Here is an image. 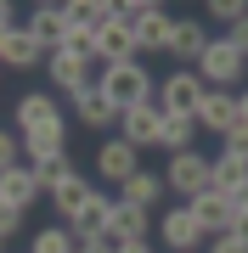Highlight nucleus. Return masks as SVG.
Listing matches in <instances>:
<instances>
[{
	"label": "nucleus",
	"instance_id": "1",
	"mask_svg": "<svg viewBox=\"0 0 248 253\" xmlns=\"http://www.w3.org/2000/svg\"><path fill=\"white\" fill-rule=\"evenodd\" d=\"M96 90L124 113V107H147V101H158V79L147 73V62H124V68H96Z\"/></svg>",
	"mask_w": 248,
	"mask_h": 253
},
{
	"label": "nucleus",
	"instance_id": "2",
	"mask_svg": "<svg viewBox=\"0 0 248 253\" xmlns=\"http://www.w3.org/2000/svg\"><path fill=\"white\" fill-rule=\"evenodd\" d=\"M192 68H198V79L209 84V90H237L243 73H248V62L231 51V40H226V34H220V40H209V51H203Z\"/></svg>",
	"mask_w": 248,
	"mask_h": 253
},
{
	"label": "nucleus",
	"instance_id": "3",
	"mask_svg": "<svg viewBox=\"0 0 248 253\" xmlns=\"http://www.w3.org/2000/svg\"><path fill=\"white\" fill-rule=\"evenodd\" d=\"M46 79H51V96H79L96 84V56H74V51H51L46 56Z\"/></svg>",
	"mask_w": 248,
	"mask_h": 253
},
{
	"label": "nucleus",
	"instance_id": "4",
	"mask_svg": "<svg viewBox=\"0 0 248 253\" xmlns=\"http://www.w3.org/2000/svg\"><path fill=\"white\" fill-rule=\"evenodd\" d=\"M158 174H164V191H175L181 203H192L198 191H209V158H203L198 146L192 152H169V163Z\"/></svg>",
	"mask_w": 248,
	"mask_h": 253
},
{
	"label": "nucleus",
	"instance_id": "5",
	"mask_svg": "<svg viewBox=\"0 0 248 253\" xmlns=\"http://www.w3.org/2000/svg\"><path fill=\"white\" fill-rule=\"evenodd\" d=\"M203 90H209V84L198 79V68H169L164 79H158V113H186L192 118Z\"/></svg>",
	"mask_w": 248,
	"mask_h": 253
},
{
	"label": "nucleus",
	"instance_id": "6",
	"mask_svg": "<svg viewBox=\"0 0 248 253\" xmlns=\"http://www.w3.org/2000/svg\"><path fill=\"white\" fill-rule=\"evenodd\" d=\"M136 169H141V152H136V146H130L124 135H101V146H96V174H101V180H107V186H124Z\"/></svg>",
	"mask_w": 248,
	"mask_h": 253
},
{
	"label": "nucleus",
	"instance_id": "7",
	"mask_svg": "<svg viewBox=\"0 0 248 253\" xmlns=\"http://www.w3.org/2000/svg\"><path fill=\"white\" fill-rule=\"evenodd\" d=\"M158 236H164V248L169 253H198L209 236H203V225L192 219V208L186 203H175V208H164V219H158Z\"/></svg>",
	"mask_w": 248,
	"mask_h": 253
},
{
	"label": "nucleus",
	"instance_id": "8",
	"mask_svg": "<svg viewBox=\"0 0 248 253\" xmlns=\"http://www.w3.org/2000/svg\"><path fill=\"white\" fill-rule=\"evenodd\" d=\"M192 118H198V129H209V135H231V129H237V90H203Z\"/></svg>",
	"mask_w": 248,
	"mask_h": 253
},
{
	"label": "nucleus",
	"instance_id": "9",
	"mask_svg": "<svg viewBox=\"0 0 248 253\" xmlns=\"http://www.w3.org/2000/svg\"><path fill=\"white\" fill-rule=\"evenodd\" d=\"M107 225H113V197H107V191H91V197H85V208L68 219L74 242H96V236H107Z\"/></svg>",
	"mask_w": 248,
	"mask_h": 253
},
{
	"label": "nucleus",
	"instance_id": "10",
	"mask_svg": "<svg viewBox=\"0 0 248 253\" xmlns=\"http://www.w3.org/2000/svg\"><path fill=\"white\" fill-rule=\"evenodd\" d=\"M23 28H28V34H34L40 45H46V56H51V51L68 40V11L56 6V0H40V6L28 11V23H23Z\"/></svg>",
	"mask_w": 248,
	"mask_h": 253
},
{
	"label": "nucleus",
	"instance_id": "11",
	"mask_svg": "<svg viewBox=\"0 0 248 253\" xmlns=\"http://www.w3.org/2000/svg\"><path fill=\"white\" fill-rule=\"evenodd\" d=\"M158 124H164V113H158V101H147V107H124L119 113V135L136 146H158Z\"/></svg>",
	"mask_w": 248,
	"mask_h": 253
},
{
	"label": "nucleus",
	"instance_id": "12",
	"mask_svg": "<svg viewBox=\"0 0 248 253\" xmlns=\"http://www.w3.org/2000/svg\"><path fill=\"white\" fill-rule=\"evenodd\" d=\"M209 191H220V197H231V203H248V163L214 152L209 158Z\"/></svg>",
	"mask_w": 248,
	"mask_h": 253
},
{
	"label": "nucleus",
	"instance_id": "13",
	"mask_svg": "<svg viewBox=\"0 0 248 253\" xmlns=\"http://www.w3.org/2000/svg\"><path fill=\"white\" fill-rule=\"evenodd\" d=\"M169 34H175L169 6H152L147 17L136 23V51H141V56H169Z\"/></svg>",
	"mask_w": 248,
	"mask_h": 253
},
{
	"label": "nucleus",
	"instance_id": "14",
	"mask_svg": "<svg viewBox=\"0 0 248 253\" xmlns=\"http://www.w3.org/2000/svg\"><path fill=\"white\" fill-rule=\"evenodd\" d=\"M107 242H152V214L147 208H130L113 197V225H107Z\"/></svg>",
	"mask_w": 248,
	"mask_h": 253
},
{
	"label": "nucleus",
	"instance_id": "15",
	"mask_svg": "<svg viewBox=\"0 0 248 253\" xmlns=\"http://www.w3.org/2000/svg\"><path fill=\"white\" fill-rule=\"evenodd\" d=\"M23 163L28 158H46V152H68V118H46V124L23 129Z\"/></svg>",
	"mask_w": 248,
	"mask_h": 253
},
{
	"label": "nucleus",
	"instance_id": "16",
	"mask_svg": "<svg viewBox=\"0 0 248 253\" xmlns=\"http://www.w3.org/2000/svg\"><path fill=\"white\" fill-rule=\"evenodd\" d=\"M46 62V45H40L34 34H28V28L17 23L6 34V45H0V68H17V73H28V68H40Z\"/></svg>",
	"mask_w": 248,
	"mask_h": 253
},
{
	"label": "nucleus",
	"instance_id": "17",
	"mask_svg": "<svg viewBox=\"0 0 248 253\" xmlns=\"http://www.w3.org/2000/svg\"><path fill=\"white\" fill-rule=\"evenodd\" d=\"M68 101H74V113H79L85 129H101V135H107V129H119V107H113L96 84H91V90H79V96H68Z\"/></svg>",
	"mask_w": 248,
	"mask_h": 253
},
{
	"label": "nucleus",
	"instance_id": "18",
	"mask_svg": "<svg viewBox=\"0 0 248 253\" xmlns=\"http://www.w3.org/2000/svg\"><path fill=\"white\" fill-rule=\"evenodd\" d=\"M62 96H51V90H23L17 101H11V118H17V135L23 129H34V124H46V118H62V107H56Z\"/></svg>",
	"mask_w": 248,
	"mask_h": 253
},
{
	"label": "nucleus",
	"instance_id": "19",
	"mask_svg": "<svg viewBox=\"0 0 248 253\" xmlns=\"http://www.w3.org/2000/svg\"><path fill=\"white\" fill-rule=\"evenodd\" d=\"M40 197H46V191H40V180H34V169H28V163H17V169H6L0 174V203H11V208H34Z\"/></svg>",
	"mask_w": 248,
	"mask_h": 253
},
{
	"label": "nucleus",
	"instance_id": "20",
	"mask_svg": "<svg viewBox=\"0 0 248 253\" xmlns=\"http://www.w3.org/2000/svg\"><path fill=\"white\" fill-rule=\"evenodd\" d=\"M203 51H209V28H203L198 17H175V34H169V56H181V68H192Z\"/></svg>",
	"mask_w": 248,
	"mask_h": 253
},
{
	"label": "nucleus",
	"instance_id": "21",
	"mask_svg": "<svg viewBox=\"0 0 248 253\" xmlns=\"http://www.w3.org/2000/svg\"><path fill=\"white\" fill-rule=\"evenodd\" d=\"M164 197H169V191H164V174H158V169H136V174L119 186V203L147 208V214H152V203H164Z\"/></svg>",
	"mask_w": 248,
	"mask_h": 253
},
{
	"label": "nucleus",
	"instance_id": "22",
	"mask_svg": "<svg viewBox=\"0 0 248 253\" xmlns=\"http://www.w3.org/2000/svg\"><path fill=\"white\" fill-rule=\"evenodd\" d=\"M186 208H192V219L203 225V236H220L231 225V197H220V191H198Z\"/></svg>",
	"mask_w": 248,
	"mask_h": 253
},
{
	"label": "nucleus",
	"instance_id": "23",
	"mask_svg": "<svg viewBox=\"0 0 248 253\" xmlns=\"http://www.w3.org/2000/svg\"><path fill=\"white\" fill-rule=\"evenodd\" d=\"M158 146H164V152H192V146H198V118L164 113V124H158Z\"/></svg>",
	"mask_w": 248,
	"mask_h": 253
},
{
	"label": "nucleus",
	"instance_id": "24",
	"mask_svg": "<svg viewBox=\"0 0 248 253\" xmlns=\"http://www.w3.org/2000/svg\"><path fill=\"white\" fill-rule=\"evenodd\" d=\"M28 169H34V180H40V191H46V197H51V191L68 180V174H79L68 152H46V158H28Z\"/></svg>",
	"mask_w": 248,
	"mask_h": 253
},
{
	"label": "nucleus",
	"instance_id": "25",
	"mask_svg": "<svg viewBox=\"0 0 248 253\" xmlns=\"http://www.w3.org/2000/svg\"><path fill=\"white\" fill-rule=\"evenodd\" d=\"M91 191H96V186L85 180V174H68V180H62V186L51 191V208H56V219L68 225V219H74L79 208H85V197H91Z\"/></svg>",
	"mask_w": 248,
	"mask_h": 253
},
{
	"label": "nucleus",
	"instance_id": "26",
	"mask_svg": "<svg viewBox=\"0 0 248 253\" xmlns=\"http://www.w3.org/2000/svg\"><path fill=\"white\" fill-rule=\"evenodd\" d=\"M62 11H68V23H74V28H91V34H96L101 23H113L119 0H68Z\"/></svg>",
	"mask_w": 248,
	"mask_h": 253
},
{
	"label": "nucleus",
	"instance_id": "27",
	"mask_svg": "<svg viewBox=\"0 0 248 253\" xmlns=\"http://www.w3.org/2000/svg\"><path fill=\"white\" fill-rule=\"evenodd\" d=\"M28 253H79V242H74V231H68V225H46V231H34Z\"/></svg>",
	"mask_w": 248,
	"mask_h": 253
},
{
	"label": "nucleus",
	"instance_id": "28",
	"mask_svg": "<svg viewBox=\"0 0 248 253\" xmlns=\"http://www.w3.org/2000/svg\"><path fill=\"white\" fill-rule=\"evenodd\" d=\"M209 11H214V23H220V28H231V23L248 17V0H209Z\"/></svg>",
	"mask_w": 248,
	"mask_h": 253
},
{
	"label": "nucleus",
	"instance_id": "29",
	"mask_svg": "<svg viewBox=\"0 0 248 253\" xmlns=\"http://www.w3.org/2000/svg\"><path fill=\"white\" fill-rule=\"evenodd\" d=\"M17 163H23V141H17V129H0V174L17 169Z\"/></svg>",
	"mask_w": 248,
	"mask_h": 253
},
{
	"label": "nucleus",
	"instance_id": "30",
	"mask_svg": "<svg viewBox=\"0 0 248 253\" xmlns=\"http://www.w3.org/2000/svg\"><path fill=\"white\" fill-rule=\"evenodd\" d=\"M220 146H226V158L248 163V124H237V129H231V135H220Z\"/></svg>",
	"mask_w": 248,
	"mask_h": 253
},
{
	"label": "nucleus",
	"instance_id": "31",
	"mask_svg": "<svg viewBox=\"0 0 248 253\" xmlns=\"http://www.w3.org/2000/svg\"><path fill=\"white\" fill-rule=\"evenodd\" d=\"M23 208H11V203H0V242H6V236H23Z\"/></svg>",
	"mask_w": 248,
	"mask_h": 253
},
{
	"label": "nucleus",
	"instance_id": "32",
	"mask_svg": "<svg viewBox=\"0 0 248 253\" xmlns=\"http://www.w3.org/2000/svg\"><path fill=\"white\" fill-rule=\"evenodd\" d=\"M226 236L248 242V203H231V225H226Z\"/></svg>",
	"mask_w": 248,
	"mask_h": 253
},
{
	"label": "nucleus",
	"instance_id": "33",
	"mask_svg": "<svg viewBox=\"0 0 248 253\" xmlns=\"http://www.w3.org/2000/svg\"><path fill=\"white\" fill-rule=\"evenodd\" d=\"M209 253H248V242H237V236H209Z\"/></svg>",
	"mask_w": 248,
	"mask_h": 253
},
{
	"label": "nucleus",
	"instance_id": "34",
	"mask_svg": "<svg viewBox=\"0 0 248 253\" xmlns=\"http://www.w3.org/2000/svg\"><path fill=\"white\" fill-rule=\"evenodd\" d=\"M79 253H119V242H107V236H96V242H79Z\"/></svg>",
	"mask_w": 248,
	"mask_h": 253
},
{
	"label": "nucleus",
	"instance_id": "35",
	"mask_svg": "<svg viewBox=\"0 0 248 253\" xmlns=\"http://www.w3.org/2000/svg\"><path fill=\"white\" fill-rule=\"evenodd\" d=\"M237 124H248V84L237 90Z\"/></svg>",
	"mask_w": 248,
	"mask_h": 253
},
{
	"label": "nucleus",
	"instance_id": "36",
	"mask_svg": "<svg viewBox=\"0 0 248 253\" xmlns=\"http://www.w3.org/2000/svg\"><path fill=\"white\" fill-rule=\"evenodd\" d=\"M119 253H158L152 242H119Z\"/></svg>",
	"mask_w": 248,
	"mask_h": 253
},
{
	"label": "nucleus",
	"instance_id": "37",
	"mask_svg": "<svg viewBox=\"0 0 248 253\" xmlns=\"http://www.w3.org/2000/svg\"><path fill=\"white\" fill-rule=\"evenodd\" d=\"M11 11H17V6H11V0H0V28H11Z\"/></svg>",
	"mask_w": 248,
	"mask_h": 253
},
{
	"label": "nucleus",
	"instance_id": "38",
	"mask_svg": "<svg viewBox=\"0 0 248 253\" xmlns=\"http://www.w3.org/2000/svg\"><path fill=\"white\" fill-rule=\"evenodd\" d=\"M11 28H17V23H11ZM11 28H0V45H6V34H11Z\"/></svg>",
	"mask_w": 248,
	"mask_h": 253
},
{
	"label": "nucleus",
	"instance_id": "39",
	"mask_svg": "<svg viewBox=\"0 0 248 253\" xmlns=\"http://www.w3.org/2000/svg\"><path fill=\"white\" fill-rule=\"evenodd\" d=\"M0 253H6V242H0Z\"/></svg>",
	"mask_w": 248,
	"mask_h": 253
}]
</instances>
